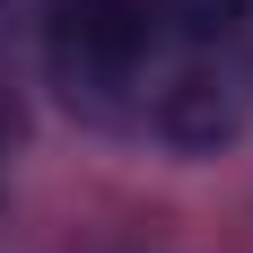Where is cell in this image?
Segmentation results:
<instances>
[{
  "label": "cell",
  "instance_id": "1",
  "mask_svg": "<svg viewBox=\"0 0 253 253\" xmlns=\"http://www.w3.org/2000/svg\"><path fill=\"white\" fill-rule=\"evenodd\" d=\"M131 131L183 157L236 149L253 131V0H149Z\"/></svg>",
  "mask_w": 253,
  "mask_h": 253
},
{
  "label": "cell",
  "instance_id": "2",
  "mask_svg": "<svg viewBox=\"0 0 253 253\" xmlns=\"http://www.w3.org/2000/svg\"><path fill=\"white\" fill-rule=\"evenodd\" d=\"M149 0H44V70L79 123L131 131Z\"/></svg>",
  "mask_w": 253,
  "mask_h": 253
}]
</instances>
